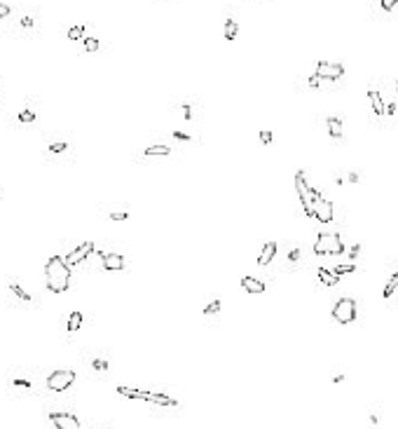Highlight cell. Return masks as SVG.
<instances>
[{"instance_id":"ba28073f","label":"cell","mask_w":398,"mask_h":429,"mask_svg":"<svg viewBox=\"0 0 398 429\" xmlns=\"http://www.w3.org/2000/svg\"><path fill=\"white\" fill-rule=\"evenodd\" d=\"M311 216L316 218V221H321V223H330L333 221V204L328 202L326 197H316V202H314V209H311Z\"/></svg>"},{"instance_id":"9c48e42d","label":"cell","mask_w":398,"mask_h":429,"mask_svg":"<svg viewBox=\"0 0 398 429\" xmlns=\"http://www.w3.org/2000/svg\"><path fill=\"white\" fill-rule=\"evenodd\" d=\"M49 420L56 429H80V420L73 415V413H49Z\"/></svg>"},{"instance_id":"83f0119b","label":"cell","mask_w":398,"mask_h":429,"mask_svg":"<svg viewBox=\"0 0 398 429\" xmlns=\"http://www.w3.org/2000/svg\"><path fill=\"white\" fill-rule=\"evenodd\" d=\"M110 218H113V221H127V218H129V214H127V211H113V214H110Z\"/></svg>"},{"instance_id":"8992f818","label":"cell","mask_w":398,"mask_h":429,"mask_svg":"<svg viewBox=\"0 0 398 429\" xmlns=\"http://www.w3.org/2000/svg\"><path fill=\"white\" fill-rule=\"evenodd\" d=\"M333 319L340 324H352L356 319V300L354 298H340L333 307Z\"/></svg>"},{"instance_id":"2e32d148","label":"cell","mask_w":398,"mask_h":429,"mask_svg":"<svg viewBox=\"0 0 398 429\" xmlns=\"http://www.w3.org/2000/svg\"><path fill=\"white\" fill-rule=\"evenodd\" d=\"M328 134L333 139H342V120L340 117H328Z\"/></svg>"},{"instance_id":"484cf974","label":"cell","mask_w":398,"mask_h":429,"mask_svg":"<svg viewBox=\"0 0 398 429\" xmlns=\"http://www.w3.org/2000/svg\"><path fill=\"white\" fill-rule=\"evenodd\" d=\"M221 310V300H213V303L206 305V310H204V314H216Z\"/></svg>"},{"instance_id":"52a82bcc","label":"cell","mask_w":398,"mask_h":429,"mask_svg":"<svg viewBox=\"0 0 398 429\" xmlns=\"http://www.w3.org/2000/svg\"><path fill=\"white\" fill-rule=\"evenodd\" d=\"M321 80H337L345 75V66L342 63H330V61H318L316 63V73Z\"/></svg>"},{"instance_id":"4316f807","label":"cell","mask_w":398,"mask_h":429,"mask_svg":"<svg viewBox=\"0 0 398 429\" xmlns=\"http://www.w3.org/2000/svg\"><path fill=\"white\" fill-rule=\"evenodd\" d=\"M14 384L21 387V389H31V387H33V384L28 382V380H24V378H14Z\"/></svg>"},{"instance_id":"ac0fdd59","label":"cell","mask_w":398,"mask_h":429,"mask_svg":"<svg viewBox=\"0 0 398 429\" xmlns=\"http://www.w3.org/2000/svg\"><path fill=\"white\" fill-rule=\"evenodd\" d=\"M237 33H239V24L234 19H227V21H225V38H227V40H234Z\"/></svg>"},{"instance_id":"5b68a950","label":"cell","mask_w":398,"mask_h":429,"mask_svg":"<svg viewBox=\"0 0 398 429\" xmlns=\"http://www.w3.org/2000/svg\"><path fill=\"white\" fill-rule=\"evenodd\" d=\"M75 371H68V368H61V371H54L47 376V389L52 392H63L68 389L71 384H75Z\"/></svg>"},{"instance_id":"6da1fadb","label":"cell","mask_w":398,"mask_h":429,"mask_svg":"<svg viewBox=\"0 0 398 429\" xmlns=\"http://www.w3.org/2000/svg\"><path fill=\"white\" fill-rule=\"evenodd\" d=\"M44 282L47 288L54 293H63L71 286V268L66 265V260L61 256H52L44 265Z\"/></svg>"},{"instance_id":"8fae6325","label":"cell","mask_w":398,"mask_h":429,"mask_svg":"<svg viewBox=\"0 0 398 429\" xmlns=\"http://www.w3.org/2000/svg\"><path fill=\"white\" fill-rule=\"evenodd\" d=\"M103 270L120 272V270H124V258L120 253H103Z\"/></svg>"},{"instance_id":"ffe728a7","label":"cell","mask_w":398,"mask_h":429,"mask_svg":"<svg viewBox=\"0 0 398 429\" xmlns=\"http://www.w3.org/2000/svg\"><path fill=\"white\" fill-rule=\"evenodd\" d=\"M145 155H148V157H152V155H162V157H167V155H171V150H169L167 145H150V148L145 150Z\"/></svg>"},{"instance_id":"7402d4cb","label":"cell","mask_w":398,"mask_h":429,"mask_svg":"<svg viewBox=\"0 0 398 429\" xmlns=\"http://www.w3.org/2000/svg\"><path fill=\"white\" fill-rule=\"evenodd\" d=\"M333 272H335L337 277H342V275H349V272H354V265H352V263H347V265H337V268H333Z\"/></svg>"},{"instance_id":"1f68e13d","label":"cell","mask_w":398,"mask_h":429,"mask_svg":"<svg viewBox=\"0 0 398 429\" xmlns=\"http://www.w3.org/2000/svg\"><path fill=\"white\" fill-rule=\"evenodd\" d=\"M7 14H9V7L5 5V2H0V19H2V17H7Z\"/></svg>"},{"instance_id":"603a6c76","label":"cell","mask_w":398,"mask_h":429,"mask_svg":"<svg viewBox=\"0 0 398 429\" xmlns=\"http://www.w3.org/2000/svg\"><path fill=\"white\" fill-rule=\"evenodd\" d=\"M96 49H98L96 38H85V52H96Z\"/></svg>"},{"instance_id":"7a4b0ae2","label":"cell","mask_w":398,"mask_h":429,"mask_svg":"<svg viewBox=\"0 0 398 429\" xmlns=\"http://www.w3.org/2000/svg\"><path fill=\"white\" fill-rule=\"evenodd\" d=\"M117 394H122L127 399H138V401L157 403V406H178L176 399H171L167 394H155V392H143V389H133L127 384H117Z\"/></svg>"},{"instance_id":"9a60e30c","label":"cell","mask_w":398,"mask_h":429,"mask_svg":"<svg viewBox=\"0 0 398 429\" xmlns=\"http://www.w3.org/2000/svg\"><path fill=\"white\" fill-rule=\"evenodd\" d=\"M316 272H318V279H321V282H323L326 286H335L337 282H340V277H337V275L333 272V270H328V268H318Z\"/></svg>"},{"instance_id":"d4e9b609","label":"cell","mask_w":398,"mask_h":429,"mask_svg":"<svg viewBox=\"0 0 398 429\" xmlns=\"http://www.w3.org/2000/svg\"><path fill=\"white\" fill-rule=\"evenodd\" d=\"M91 368H94V371H108V361L106 359H94V361H91Z\"/></svg>"},{"instance_id":"4fadbf2b","label":"cell","mask_w":398,"mask_h":429,"mask_svg":"<svg viewBox=\"0 0 398 429\" xmlns=\"http://www.w3.org/2000/svg\"><path fill=\"white\" fill-rule=\"evenodd\" d=\"M241 288L248 291V293H263V291H265V284L256 277H244L241 279Z\"/></svg>"},{"instance_id":"e0dca14e","label":"cell","mask_w":398,"mask_h":429,"mask_svg":"<svg viewBox=\"0 0 398 429\" xmlns=\"http://www.w3.org/2000/svg\"><path fill=\"white\" fill-rule=\"evenodd\" d=\"M398 288V272H394L389 279H387V284H384V298H389V295L396 293Z\"/></svg>"},{"instance_id":"f1b7e54d","label":"cell","mask_w":398,"mask_h":429,"mask_svg":"<svg viewBox=\"0 0 398 429\" xmlns=\"http://www.w3.org/2000/svg\"><path fill=\"white\" fill-rule=\"evenodd\" d=\"M260 141L265 143V145H269V143H272V132H260Z\"/></svg>"},{"instance_id":"3957f363","label":"cell","mask_w":398,"mask_h":429,"mask_svg":"<svg viewBox=\"0 0 398 429\" xmlns=\"http://www.w3.org/2000/svg\"><path fill=\"white\" fill-rule=\"evenodd\" d=\"M314 253L316 256H340V253H345V241L335 233H321L314 241Z\"/></svg>"},{"instance_id":"4dcf8cb0","label":"cell","mask_w":398,"mask_h":429,"mask_svg":"<svg viewBox=\"0 0 398 429\" xmlns=\"http://www.w3.org/2000/svg\"><path fill=\"white\" fill-rule=\"evenodd\" d=\"M21 120H24V122H33V120H36V113H31V110H24V113H21Z\"/></svg>"},{"instance_id":"8d00e7d4","label":"cell","mask_w":398,"mask_h":429,"mask_svg":"<svg viewBox=\"0 0 398 429\" xmlns=\"http://www.w3.org/2000/svg\"><path fill=\"white\" fill-rule=\"evenodd\" d=\"M396 90H398V82H396Z\"/></svg>"},{"instance_id":"d590c367","label":"cell","mask_w":398,"mask_h":429,"mask_svg":"<svg viewBox=\"0 0 398 429\" xmlns=\"http://www.w3.org/2000/svg\"><path fill=\"white\" fill-rule=\"evenodd\" d=\"M384 113H389V115L391 113H396V106H384Z\"/></svg>"},{"instance_id":"30bf717a","label":"cell","mask_w":398,"mask_h":429,"mask_svg":"<svg viewBox=\"0 0 398 429\" xmlns=\"http://www.w3.org/2000/svg\"><path fill=\"white\" fill-rule=\"evenodd\" d=\"M91 251H94V241H82L78 249H73L63 260H66V265H68V268H71V265H80V263L87 258Z\"/></svg>"},{"instance_id":"7c38bea8","label":"cell","mask_w":398,"mask_h":429,"mask_svg":"<svg viewBox=\"0 0 398 429\" xmlns=\"http://www.w3.org/2000/svg\"><path fill=\"white\" fill-rule=\"evenodd\" d=\"M274 253H276V241H267L263 246V251H260V256H258V265H269L272 258H274Z\"/></svg>"},{"instance_id":"f546056e","label":"cell","mask_w":398,"mask_h":429,"mask_svg":"<svg viewBox=\"0 0 398 429\" xmlns=\"http://www.w3.org/2000/svg\"><path fill=\"white\" fill-rule=\"evenodd\" d=\"M380 2H382V9H387V12H389V9L396 7L398 0H380Z\"/></svg>"},{"instance_id":"277c9868","label":"cell","mask_w":398,"mask_h":429,"mask_svg":"<svg viewBox=\"0 0 398 429\" xmlns=\"http://www.w3.org/2000/svg\"><path fill=\"white\" fill-rule=\"evenodd\" d=\"M295 190H298V195H300V202H302V206H305V214L311 216V209H314V202H316L318 192L307 183V179H305L302 171L295 174Z\"/></svg>"},{"instance_id":"44dd1931","label":"cell","mask_w":398,"mask_h":429,"mask_svg":"<svg viewBox=\"0 0 398 429\" xmlns=\"http://www.w3.org/2000/svg\"><path fill=\"white\" fill-rule=\"evenodd\" d=\"M9 288H12V291H14V295H17V298H21V300H31V295L26 293V291H24V288H21V286L19 284H9Z\"/></svg>"},{"instance_id":"836d02e7","label":"cell","mask_w":398,"mask_h":429,"mask_svg":"<svg viewBox=\"0 0 398 429\" xmlns=\"http://www.w3.org/2000/svg\"><path fill=\"white\" fill-rule=\"evenodd\" d=\"M358 249H361V246H358V244H354V246H352V253H349V256H352V258H356V256H358Z\"/></svg>"},{"instance_id":"e575fe53","label":"cell","mask_w":398,"mask_h":429,"mask_svg":"<svg viewBox=\"0 0 398 429\" xmlns=\"http://www.w3.org/2000/svg\"><path fill=\"white\" fill-rule=\"evenodd\" d=\"M298 256H300V251L295 249V251H291V256H288V258H291V260H298Z\"/></svg>"},{"instance_id":"cb8c5ba5","label":"cell","mask_w":398,"mask_h":429,"mask_svg":"<svg viewBox=\"0 0 398 429\" xmlns=\"http://www.w3.org/2000/svg\"><path fill=\"white\" fill-rule=\"evenodd\" d=\"M85 36V26H73L71 31H68V38L71 40H78V38H82Z\"/></svg>"},{"instance_id":"d6a6232c","label":"cell","mask_w":398,"mask_h":429,"mask_svg":"<svg viewBox=\"0 0 398 429\" xmlns=\"http://www.w3.org/2000/svg\"><path fill=\"white\" fill-rule=\"evenodd\" d=\"M318 82H321V78H318V75H311V78H310V87H318Z\"/></svg>"},{"instance_id":"d6986e66","label":"cell","mask_w":398,"mask_h":429,"mask_svg":"<svg viewBox=\"0 0 398 429\" xmlns=\"http://www.w3.org/2000/svg\"><path fill=\"white\" fill-rule=\"evenodd\" d=\"M80 326H82V314H80L78 310H75V312H73L71 317H68V326H66V329H68L71 333H75V331L80 329Z\"/></svg>"},{"instance_id":"5bb4252c","label":"cell","mask_w":398,"mask_h":429,"mask_svg":"<svg viewBox=\"0 0 398 429\" xmlns=\"http://www.w3.org/2000/svg\"><path fill=\"white\" fill-rule=\"evenodd\" d=\"M368 101H370L372 110H375V115H384V101H382V94L377 90H370L368 92Z\"/></svg>"}]
</instances>
